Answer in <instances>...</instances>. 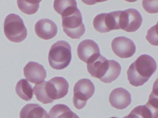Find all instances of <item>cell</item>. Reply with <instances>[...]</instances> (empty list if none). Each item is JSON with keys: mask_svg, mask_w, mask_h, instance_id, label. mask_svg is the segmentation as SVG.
<instances>
[{"mask_svg": "<svg viewBox=\"0 0 158 118\" xmlns=\"http://www.w3.org/2000/svg\"><path fill=\"white\" fill-rule=\"evenodd\" d=\"M15 91L17 95L23 100L29 101L33 98V88L26 79H21L17 83Z\"/></svg>", "mask_w": 158, "mask_h": 118, "instance_id": "17", "label": "cell"}, {"mask_svg": "<svg viewBox=\"0 0 158 118\" xmlns=\"http://www.w3.org/2000/svg\"><path fill=\"white\" fill-rule=\"evenodd\" d=\"M121 11L99 14L95 17L93 25L96 30L106 33L112 30L120 29L119 18Z\"/></svg>", "mask_w": 158, "mask_h": 118, "instance_id": "7", "label": "cell"}, {"mask_svg": "<svg viewBox=\"0 0 158 118\" xmlns=\"http://www.w3.org/2000/svg\"><path fill=\"white\" fill-rule=\"evenodd\" d=\"M49 118H79L70 108L64 104L54 105L49 112Z\"/></svg>", "mask_w": 158, "mask_h": 118, "instance_id": "16", "label": "cell"}, {"mask_svg": "<svg viewBox=\"0 0 158 118\" xmlns=\"http://www.w3.org/2000/svg\"><path fill=\"white\" fill-rule=\"evenodd\" d=\"M116 118V117H111V118Z\"/></svg>", "mask_w": 158, "mask_h": 118, "instance_id": "24", "label": "cell"}, {"mask_svg": "<svg viewBox=\"0 0 158 118\" xmlns=\"http://www.w3.org/2000/svg\"><path fill=\"white\" fill-rule=\"evenodd\" d=\"M72 48L65 41H59L52 46L48 54L50 65L53 69L66 68L72 60Z\"/></svg>", "mask_w": 158, "mask_h": 118, "instance_id": "3", "label": "cell"}, {"mask_svg": "<svg viewBox=\"0 0 158 118\" xmlns=\"http://www.w3.org/2000/svg\"><path fill=\"white\" fill-rule=\"evenodd\" d=\"M24 74L27 80L33 84L42 82L47 77V72L43 65L30 61L24 68Z\"/></svg>", "mask_w": 158, "mask_h": 118, "instance_id": "12", "label": "cell"}, {"mask_svg": "<svg viewBox=\"0 0 158 118\" xmlns=\"http://www.w3.org/2000/svg\"><path fill=\"white\" fill-rule=\"evenodd\" d=\"M4 32L9 40L15 43L22 42L27 35V29L23 19L14 14L6 17L4 22Z\"/></svg>", "mask_w": 158, "mask_h": 118, "instance_id": "4", "label": "cell"}, {"mask_svg": "<svg viewBox=\"0 0 158 118\" xmlns=\"http://www.w3.org/2000/svg\"><path fill=\"white\" fill-rule=\"evenodd\" d=\"M62 19L64 31L71 38L78 39L85 32L82 14L78 8L71 14L62 17Z\"/></svg>", "mask_w": 158, "mask_h": 118, "instance_id": "5", "label": "cell"}, {"mask_svg": "<svg viewBox=\"0 0 158 118\" xmlns=\"http://www.w3.org/2000/svg\"><path fill=\"white\" fill-rule=\"evenodd\" d=\"M69 84L64 77H57L45 82V88L49 98L54 101L65 96L68 92Z\"/></svg>", "mask_w": 158, "mask_h": 118, "instance_id": "9", "label": "cell"}, {"mask_svg": "<svg viewBox=\"0 0 158 118\" xmlns=\"http://www.w3.org/2000/svg\"><path fill=\"white\" fill-rule=\"evenodd\" d=\"M123 118H157L145 105L139 106Z\"/></svg>", "mask_w": 158, "mask_h": 118, "instance_id": "20", "label": "cell"}, {"mask_svg": "<svg viewBox=\"0 0 158 118\" xmlns=\"http://www.w3.org/2000/svg\"><path fill=\"white\" fill-rule=\"evenodd\" d=\"M111 48L115 54L121 58L132 57L136 51L134 41L125 37H119L113 40Z\"/></svg>", "mask_w": 158, "mask_h": 118, "instance_id": "10", "label": "cell"}, {"mask_svg": "<svg viewBox=\"0 0 158 118\" xmlns=\"http://www.w3.org/2000/svg\"><path fill=\"white\" fill-rule=\"evenodd\" d=\"M157 69V63L150 55L143 54L129 66L127 78L130 85L135 87L142 86L147 82Z\"/></svg>", "mask_w": 158, "mask_h": 118, "instance_id": "1", "label": "cell"}, {"mask_svg": "<svg viewBox=\"0 0 158 118\" xmlns=\"http://www.w3.org/2000/svg\"><path fill=\"white\" fill-rule=\"evenodd\" d=\"M95 88L89 79L84 78L77 81L74 87L73 102L77 109L83 108L86 105L88 100L94 95Z\"/></svg>", "mask_w": 158, "mask_h": 118, "instance_id": "6", "label": "cell"}, {"mask_svg": "<svg viewBox=\"0 0 158 118\" xmlns=\"http://www.w3.org/2000/svg\"><path fill=\"white\" fill-rule=\"evenodd\" d=\"M20 118H49L47 111L37 104H28L21 110Z\"/></svg>", "mask_w": 158, "mask_h": 118, "instance_id": "15", "label": "cell"}, {"mask_svg": "<svg viewBox=\"0 0 158 118\" xmlns=\"http://www.w3.org/2000/svg\"><path fill=\"white\" fill-rule=\"evenodd\" d=\"M88 72L93 77L104 83H111L121 73L120 64L114 60H108L102 55L87 64Z\"/></svg>", "mask_w": 158, "mask_h": 118, "instance_id": "2", "label": "cell"}, {"mask_svg": "<svg viewBox=\"0 0 158 118\" xmlns=\"http://www.w3.org/2000/svg\"><path fill=\"white\" fill-rule=\"evenodd\" d=\"M35 32L37 36L42 39H51L58 32V27L55 23L48 18L39 20L35 25Z\"/></svg>", "mask_w": 158, "mask_h": 118, "instance_id": "13", "label": "cell"}, {"mask_svg": "<svg viewBox=\"0 0 158 118\" xmlns=\"http://www.w3.org/2000/svg\"><path fill=\"white\" fill-rule=\"evenodd\" d=\"M77 53L79 59L87 64L100 55L98 45L94 41L90 39L85 40L79 43L77 47Z\"/></svg>", "mask_w": 158, "mask_h": 118, "instance_id": "11", "label": "cell"}, {"mask_svg": "<svg viewBox=\"0 0 158 118\" xmlns=\"http://www.w3.org/2000/svg\"><path fill=\"white\" fill-rule=\"evenodd\" d=\"M109 101L114 108L117 109H124L131 103V94L123 88H115L110 94Z\"/></svg>", "mask_w": 158, "mask_h": 118, "instance_id": "14", "label": "cell"}, {"mask_svg": "<svg viewBox=\"0 0 158 118\" xmlns=\"http://www.w3.org/2000/svg\"><path fill=\"white\" fill-rule=\"evenodd\" d=\"M40 1H17L18 7L23 13L28 15H32L37 12L39 8Z\"/></svg>", "mask_w": 158, "mask_h": 118, "instance_id": "18", "label": "cell"}, {"mask_svg": "<svg viewBox=\"0 0 158 118\" xmlns=\"http://www.w3.org/2000/svg\"><path fill=\"white\" fill-rule=\"evenodd\" d=\"M157 24L150 29L148 31L146 38L148 42L154 46H158V34H157Z\"/></svg>", "mask_w": 158, "mask_h": 118, "instance_id": "22", "label": "cell"}, {"mask_svg": "<svg viewBox=\"0 0 158 118\" xmlns=\"http://www.w3.org/2000/svg\"><path fill=\"white\" fill-rule=\"evenodd\" d=\"M46 81H43L36 84L33 88V93L36 96L37 99L43 104H49L53 102L51 100L46 93L45 85Z\"/></svg>", "mask_w": 158, "mask_h": 118, "instance_id": "19", "label": "cell"}, {"mask_svg": "<svg viewBox=\"0 0 158 118\" xmlns=\"http://www.w3.org/2000/svg\"><path fill=\"white\" fill-rule=\"evenodd\" d=\"M76 6H77V4L74 0H56L54 1L53 4L55 11L61 15L68 9Z\"/></svg>", "mask_w": 158, "mask_h": 118, "instance_id": "21", "label": "cell"}, {"mask_svg": "<svg viewBox=\"0 0 158 118\" xmlns=\"http://www.w3.org/2000/svg\"><path fill=\"white\" fill-rule=\"evenodd\" d=\"M143 19L137 10L129 8L121 11L119 18L120 29L127 32H133L137 30L142 24Z\"/></svg>", "mask_w": 158, "mask_h": 118, "instance_id": "8", "label": "cell"}, {"mask_svg": "<svg viewBox=\"0 0 158 118\" xmlns=\"http://www.w3.org/2000/svg\"><path fill=\"white\" fill-rule=\"evenodd\" d=\"M158 1H142V6L146 12L150 14H155L158 12Z\"/></svg>", "mask_w": 158, "mask_h": 118, "instance_id": "23", "label": "cell"}]
</instances>
